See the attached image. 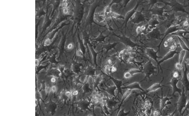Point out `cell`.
<instances>
[{"mask_svg": "<svg viewBox=\"0 0 189 116\" xmlns=\"http://www.w3.org/2000/svg\"><path fill=\"white\" fill-rule=\"evenodd\" d=\"M123 89H126L127 90H139L140 91L144 92V90L143 89L141 88V86L137 82H134L133 83H131L128 86H126L125 87H123Z\"/></svg>", "mask_w": 189, "mask_h": 116, "instance_id": "obj_1", "label": "cell"}, {"mask_svg": "<svg viewBox=\"0 0 189 116\" xmlns=\"http://www.w3.org/2000/svg\"><path fill=\"white\" fill-rule=\"evenodd\" d=\"M131 91H132V90H127L126 91V92H125L124 94L123 95L122 98V100H121V102H120V105H119V110H120V109L121 108V106H122V103H123L124 102L126 99L131 94Z\"/></svg>", "mask_w": 189, "mask_h": 116, "instance_id": "obj_2", "label": "cell"}, {"mask_svg": "<svg viewBox=\"0 0 189 116\" xmlns=\"http://www.w3.org/2000/svg\"><path fill=\"white\" fill-rule=\"evenodd\" d=\"M161 87V85H160V83H154V84L153 85H152L151 86H150V87L147 90L146 92H147V93H149V92L155 91L157 90L159 88H160Z\"/></svg>", "mask_w": 189, "mask_h": 116, "instance_id": "obj_3", "label": "cell"}, {"mask_svg": "<svg viewBox=\"0 0 189 116\" xmlns=\"http://www.w3.org/2000/svg\"><path fill=\"white\" fill-rule=\"evenodd\" d=\"M168 100H169V99L167 97H162V98L161 99L160 103V112L162 111L163 110V109L165 107Z\"/></svg>", "mask_w": 189, "mask_h": 116, "instance_id": "obj_4", "label": "cell"}, {"mask_svg": "<svg viewBox=\"0 0 189 116\" xmlns=\"http://www.w3.org/2000/svg\"><path fill=\"white\" fill-rule=\"evenodd\" d=\"M185 55H186V51L185 50H182L179 53V62L182 64L183 61L185 58Z\"/></svg>", "mask_w": 189, "mask_h": 116, "instance_id": "obj_5", "label": "cell"}, {"mask_svg": "<svg viewBox=\"0 0 189 116\" xmlns=\"http://www.w3.org/2000/svg\"><path fill=\"white\" fill-rule=\"evenodd\" d=\"M130 111H129L128 112H125L124 109L120 110L117 113L116 116H126L130 114Z\"/></svg>", "mask_w": 189, "mask_h": 116, "instance_id": "obj_6", "label": "cell"}, {"mask_svg": "<svg viewBox=\"0 0 189 116\" xmlns=\"http://www.w3.org/2000/svg\"><path fill=\"white\" fill-rule=\"evenodd\" d=\"M102 108L103 113L108 116H110V112L109 110V108L106 104H102Z\"/></svg>", "mask_w": 189, "mask_h": 116, "instance_id": "obj_7", "label": "cell"}, {"mask_svg": "<svg viewBox=\"0 0 189 116\" xmlns=\"http://www.w3.org/2000/svg\"><path fill=\"white\" fill-rule=\"evenodd\" d=\"M128 72L130 73L131 74L132 76L135 75V74H136L139 73L141 72V71L139 70L136 69H130Z\"/></svg>", "mask_w": 189, "mask_h": 116, "instance_id": "obj_8", "label": "cell"}, {"mask_svg": "<svg viewBox=\"0 0 189 116\" xmlns=\"http://www.w3.org/2000/svg\"><path fill=\"white\" fill-rule=\"evenodd\" d=\"M175 68L178 70H182L183 69V64L181 63H180L179 62L175 63Z\"/></svg>", "mask_w": 189, "mask_h": 116, "instance_id": "obj_9", "label": "cell"}, {"mask_svg": "<svg viewBox=\"0 0 189 116\" xmlns=\"http://www.w3.org/2000/svg\"><path fill=\"white\" fill-rule=\"evenodd\" d=\"M132 77V75L129 72H125V73L124 74V78H125V79H127L131 78Z\"/></svg>", "mask_w": 189, "mask_h": 116, "instance_id": "obj_10", "label": "cell"}, {"mask_svg": "<svg viewBox=\"0 0 189 116\" xmlns=\"http://www.w3.org/2000/svg\"><path fill=\"white\" fill-rule=\"evenodd\" d=\"M117 68L115 66H112V68H111V72H112V73H115V72H117Z\"/></svg>", "mask_w": 189, "mask_h": 116, "instance_id": "obj_11", "label": "cell"}, {"mask_svg": "<svg viewBox=\"0 0 189 116\" xmlns=\"http://www.w3.org/2000/svg\"><path fill=\"white\" fill-rule=\"evenodd\" d=\"M179 72H177V71H176V72H174V73H173V77L174 78H178V77H179Z\"/></svg>", "mask_w": 189, "mask_h": 116, "instance_id": "obj_12", "label": "cell"}, {"mask_svg": "<svg viewBox=\"0 0 189 116\" xmlns=\"http://www.w3.org/2000/svg\"><path fill=\"white\" fill-rule=\"evenodd\" d=\"M167 40L168 41V43H171L173 41V40H174V39H173V37H169V38H168V39H167Z\"/></svg>", "mask_w": 189, "mask_h": 116, "instance_id": "obj_13", "label": "cell"}, {"mask_svg": "<svg viewBox=\"0 0 189 116\" xmlns=\"http://www.w3.org/2000/svg\"><path fill=\"white\" fill-rule=\"evenodd\" d=\"M153 116H159V113L157 111L155 110L153 112Z\"/></svg>", "mask_w": 189, "mask_h": 116, "instance_id": "obj_14", "label": "cell"}, {"mask_svg": "<svg viewBox=\"0 0 189 116\" xmlns=\"http://www.w3.org/2000/svg\"><path fill=\"white\" fill-rule=\"evenodd\" d=\"M141 31L142 30H141V27H137L136 28V33H137V34H139V33H140V32H141Z\"/></svg>", "mask_w": 189, "mask_h": 116, "instance_id": "obj_15", "label": "cell"}, {"mask_svg": "<svg viewBox=\"0 0 189 116\" xmlns=\"http://www.w3.org/2000/svg\"><path fill=\"white\" fill-rule=\"evenodd\" d=\"M163 45H164V47H165V48H167V47L169 46V43L168 42L167 40H166V41H165L164 42Z\"/></svg>", "mask_w": 189, "mask_h": 116, "instance_id": "obj_16", "label": "cell"}, {"mask_svg": "<svg viewBox=\"0 0 189 116\" xmlns=\"http://www.w3.org/2000/svg\"><path fill=\"white\" fill-rule=\"evenodd\" d=\"M107 63L109 65H112V64L113 61H112V59H109L107 60Z\"/></svg>", "mask_w": 189, "mask_h": 116, "instance_id": "obj_17", "label": "cell"}, {"mask_svg": "<svg viewBox=\"0 0 189 116\" xmlns=\"http://www.w3.org/2000/svg\"><path fill=\"white\" fill-rule=\"evenodd\" d=\"M189 25V22L188 21H185L184 23H183V26L185 27H188Z\"/></svg>", "mask_w": 189, "mask_h": 116, "instance_id": "obj_18", "label": "cell"}, {"mask_svg": "<svg viewBox=\"0 0 189 116\" xmlns=\"http://www.w3.org/2000/svg\"><path fill=\"white\" fill-rule=\"evenodd\" d=\"M66 95L68 97H71V94L70 92H67L66 93Z\"/></svg>", "mask_w": 189, "mask_h": 116, "instance_id": "obj_19", "label": "cell"}, {"mask_svg": "<svg viewBox=\"0 0 189 116\" xmlns=\"http://www.w3.org/2000/svg\"><path fill=\"white\" fill-rule=\"evenodd\" d=\"M78 94V91H77V90H75V91H74L73 92L72 94H73V96H76V95H77Z\"/></svg>", "mask_w": 189, "mask_h": 116, "instance_id": "obj_20", "label": "cell"}, {"mask_svg": "<svg viewBox=\"0 0 189 116\" xmlns=\"http://www.w3.org/2000/svg\"><path fill=\"white\" fill-rule=\"evenodd\" d=\"M77 54L78 56H82L83 55L82 52H81V51H77Z\"/></svg>", "mask_w": 189, "mask_h": 116, "instance_id": "obj_21", "label": "cell"}, {"mask_svg": "<svg viewBox=\"0 0 189 116\" xmlns=\"http://www.w3.org/2000/svg\"><path fill=\"white\" fill-rule=\"evenodd\" d=\"M73 44H71V43L68 44V49H71V48H73Z\"/></svg>", "mask_w": 189, "mask_h": 116, "instance_id": "obj_22", "label": "cell"}, {"mask_svg": "<svg viewBox=\"0 0 189 116\" xmlns=\"http://www.w3.org/2000/svg\"><path fill=\"white\" fill-rule=\"evenodd\" d=\"M51 81V82H52V83H54L56 81V80L54 78H52Z\"/></svg>", "mask_w": 189, "mask_h": 116, "instance_id": "obj_23", "label": "cell"}, {"mask_svg": "<svg viewBox=\"0 0 189 116\" xmlns=\"http://www.w3.org/2000/svg\"><path fill=\"white\" fill-rule=\"evenodd\" d=\"M68 11V10L66 8H65V9H64V10H63V13H64L65 14L67 13Z\"/></svg>", "mask_w": 189, "mask_h": 116, "instance_id": "obj_24", "label": "cell"}, {"mask_svg": "<svg viewBox=\"0 0 189 116\" xmlns=\"http://www.w3.org/2000/svg\"><path fill=\"white\" fill-rule=\"evenodd\" d=\"M56 89V88L55 86H53L52 88V91H53V92L55 91Z\"/></svg>", "mask_w": 189, "mask_h": 116, "instance_id": "obj_25", "label": "cell"}, {"mask_svg": "<svg viewBox=\"0 0 189 116\" xmlns=\"http://www.w3.org/2000/svg\"><path fill=\"white\" fill-rule=\"evenodd\" d=\"M141 30H144L146 29V27L144 26H142L141 27Z\"/></svg>", "mask_w": 189, "mask_h": 116, "instance_id": "obj_26", "label": "cell"}, {"mask_svg": "<svg viewBox=\"0 0 189 116\" xmlns=\"http://www.w3.org/2000/svg\"><path fill=\"white\" fill-rule=\"evenodd\" d=\"M185 62L187 64L189 65V59H187L185 60Z\"/></svg>", "mask_w": 189, "mask_h": 116, "instance_id": "obj_27", "label": "cell"}, {"mask_svg": "<svg viewBox=\"0 0 189 116\" xmlns=\"http://www.w3.org/2000/svg\"><path fill=\"white\" fill-rule=\"evenodd\" d=\"M135 17H136V13H134V14L131 17V18H132V19H134V18H135Z\"/></svg>", "mask_w": 189, "mask_h": 116, "instance_id": "obj_28", "label": "cell"}, {"mask_svg": "<svg viewBox=\"0 0 189 116\" xmlns=\"http://www.w3.org/2000/svg\"><path fill=\"white\" fill-rule=\"evenodd\" d=\"M64 5L66 7L67 6V5H68V3H67L66 2V3H64Z\"/></svg>", "mask_w": 189, "mask_h": 116, "instance_id": "obj_29", "label": "cell"}, {"mask_svg": "<svg viewBox=\"0 0 189 116\" xmlns=\"http://www.w3.org/2000/svg\"><path fill=\"white\" fill-rule=\"evenodd\" d=\"M187 77H188V78L189 79V72L188 73V75H187Z\"/></svg>", "mask_w": 189, "mask_h": 116, "instance_id": "obj_30", "label": "cell"}, {"mask_svg": "<svg viewBox=\"0 0 189 116\" xmlns=\"http://www.w3.org/2000/svg\"><path fill=\"white\" fill-rule=\"evenodd\" d=\"M104 116H108V115H105V114H104Z\"/></svg>", "mask_w": 189, "mask_h": 116, "instance_id": "obj_31", "label": "cell"}, {"mask_svg": "<svg viewBox=\"0 0 189 116\" xmlns=\"http://www.w3.org/2000/svg\"><path fill=\"white\" fill-rule=\"evenodd\" d=\"M88 116H93L92 115H88Z\"/></svg>", "mask_w": 189, "mask_h": 116, "instance_id": "obj_32", "label": "cell"}]
</instances>
